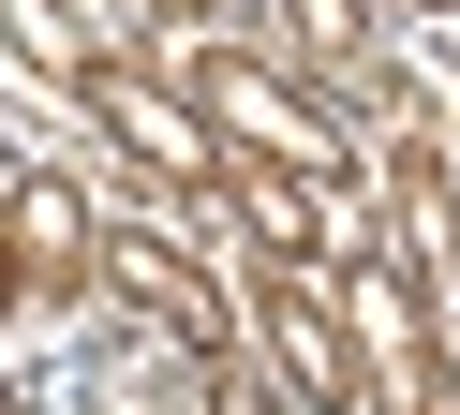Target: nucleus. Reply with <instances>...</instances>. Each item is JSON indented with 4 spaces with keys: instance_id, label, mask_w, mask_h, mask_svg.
Here are the masks:
<instances>
[{
    "instance_id": "f257e3e1",
    "label": "nucleus",
    "mask_w": 460,
    "mask_h": 415,
    "mask_svg": "<svg viewBox=\"0 0 460 415\" xmlns=\"http://www.w3.org/2000/svg\"><path fill=\"white\" fill-rule=\"evenodd\" d=\"M104 282H119L179 356H223V296H208V267H193V252H164V237H104Z\"/></svg>"
},
{
    "instance_id": "f03ea898",
    "label": "nucleus",
    "mask_w": 460,
    "mask_h": 415,
    "mask_svg": "<svg viewBox=\"0 0 460 415\" xmlns=\"http://www.w3.org/2000/svg\"><path fill=\"white\" fill-rule=\"evenodd\" d=\"M208 104H223V119H238V134H268V148H282V163H312V178H327V163H341V148H327V119H312V104H297V89H282V75H268V59H208Z\"/></svg>"
},
{
    "instance_id": "7ed1b4c3",
    "label": "nucleus",
    "mask_w": 460,
    "mask_h": 415,
    "mask_svg": "<svg viewBox=\"0 0 460 415\" xmlns=\"http://www.w3.org/2000/svg\"><path fill=\"white\" fill-rule=\"evenodd\" d=\"M268 341H282V371H297V385H312L327 415H357V356H341L327 296H297V282H282V296H268Z\"/></svg>"
},
{
    "instance_id": "20e7f679",
    "label": "nucleus",
    "mask_w": 460,
    "mask_h": 415,
    "mask_svg": "<svg viewBox=\"0 0 460 415\" xmlns=\"http://www.w3.org/2000/svg\"><path fill=\"white\" fill-rule=\"evenodd\" d=\"M104 104H119V134H134V148H164V163H208V134H193L179 104H149V89H119V75H104Z\"/></svg>"
},
{
    "instance_id": "39448f33",
    "label": "nucleus",
    "mask_w": 460,
    "mask_h": 415,
    "mask_svg": "<svg viewBox=\"0 0 460 415\" xmlns=\"http://www.w3.org/2000/svg\"><path fill=\"white\" fill-rule=\"evenodd\" d=\"M297 30L312 45H357V0H297Z\"/></svg>"
},
{
    "instance_id": "423d86ee",
    "label": "nucleus",
    "mask_w": 460,
    "mask_h": 415,
    "mask_svg": "<svg viewBox=\"0 0 460 415\" xmlns=\"http://www.w3.org/2000/svg\"><path fill=\"white\" fill-rule=\"evenodd\" d=\"M223 415H282V401H268V385H252V371H223Z\"/></svg>"
},
{
    "instance_id": "0eeeda50",
    "label": "nucleus",
    "mask_w": 460,
    "mask_h": 415,
    "mask_svg": "<svg viewBox=\"0 0 460 415\" xmlns=\"http://www.w3.org/2000/svg\"><path fill=\"white\" fill-rule=\"evenodd\" d=\"M0 296H15V223H0Z\"/></svg>"
},
{
    "instance_id": "6e6552de",
    "label": "nucleus",
    "mask_w": 460,
    "mask_h": 415,
    "mask_svg": "<svg viewBox=\"0 0 460 415\" xmlns=\"http://www.w3.org/2000/svg\"><path fill=\"white\" fill-rule=\"evenodd\" d=\"M0 415H31V385H0Z\"/></svg>"
}]
</instances>
